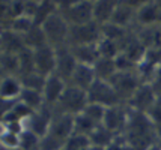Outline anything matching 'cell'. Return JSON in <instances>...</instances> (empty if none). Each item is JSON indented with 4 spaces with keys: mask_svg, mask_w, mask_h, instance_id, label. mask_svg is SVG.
I'll list each match as a JSON object with an SVG mask.
<instances>
[{
    "mask_svg": "<svg viewBox=\"0 0 161 150\" xmlns=\"http://www.w3.org/2000/svg\"><path fill=\"white\" fill-rule=\"evenodd\" d=\"M44 33L48 39V45L53 48H63L69 47V35H71V24L65 18V15L59 11H54L48 18L41 24Z\"/></svg>",
    "mask_w": 161,
    "mask_h": 150,
    "instance_id": "obj_1",
    "label": "cell"
},
{
    "mask_svg": "<svg viewBox=\"0 0 161 150\" xmlns=\"http://www.w3.org/2000/svg\"><path fill=\"white\" fill-rule=\"evenodd\" d=\"M87 104H89L87 92H84V90H81V89H78L75 86L68 84V87L65 89L62 98L59 99L54 110L59 111V113H65V114L78 116L84 111Z\"/></svg>",
    "mask_w": 161,
    "mask_h": 150,
    "instance_id": "obj_2",
    "label": "cell"
},
{
    "mask_svg": "<svg viewBox=\"0 0 161 150\" xmlns=\"http://www.w3.org/2000/svg\"><path fill=\"white\" fill-rule=\"evenodd\" d=\"M57 8L71 26L93 23V2H66V5L57 3Z\"/></svg>",
    "mask_w": 161,
    "mask_h": 150,
    "instance_id": "obj_3",
    "label": "cell"
},
{
    "mask_svg": "<svg viewBox=\"0 0 161 150\" xmlns=\"http://www.w3.org/2000/svg\"><path fill=\"white\" fill-rule=\"evenodd\" d=\"M110 84L114 87L119 98L124 104H128L130 99L134 96V93L139 90V87L143 84L140 75L136 71H118L116 75L110 80Z\"/></svg>",
    "mask_w": 161,
    "mask_h": 150,
    "instance_id": "obj_4",
    "label": "cell"
},
{
    "mask_svg": "<svg viewBox=\"0 0 161 150\" xmlns=\"http://www.w3.org/2000/svg\"><path fill=\"white\" fill-rule=\"evenodd\" d=\"M87 99L92 104H99V105H103L105 108L124 104L122 99L119 98L118 92L114 90V87L110 84V81L99 80V78L87 90Z\"/></svg>",
    "mask_w": 161,
    "mask_h": 150,
    "instance_id": "obj_5",
    "label": "cell"
},
{
    "mask_svg": "<svg viewBox=\"0 0 161 150\" xmlns=\"http://www.w3.org/2000/svg\"><path fill=\"white\" fill-rule=\"evenodd\" d=\"M157 101H158V92L155 90V87L149 83H143L126 105L134 111L147 114L157 105Z\"/></svg>",
    "mask_w": 161,
    "mask_h": 150,
    "instance_id": "obj_6",
    "label": "cell"
},
{
    "mask_svg": "<svg viewBox=\"0 0 161 150\" xmlns=\"http://www.w3.org/2000/svg\"><path fill=\"white\" fill-rule=\"evenodd\" d=\"M128 119H130V107L126 104L108 107L105 110L103 126H105L108 131H112L116 135H122L126 129Z\"/></svg>",
    "mask_w": 161,
    "mask_h": 150,
    "instance_id": "obj_7",
    "label": "cell"
},
{
    "mask_svg": "<svg viewBox=\"0 0 161 150\" xmlns=\"http://www.w3.org/2000/svg\"><path fill=\"white\" fill-rule=\"evenodd\" d=\"M101 39V26L97 23L81 24V26H71L69 47L75 45H93Z\"/></svg>",
    "mask_w": 161,
    "mask_h": 150,
    "instance_id": "obj_8",
    "label": "cell"
},
{
    "mask_svg": "<svg viewBox=\"0 0 161 150\" xmlns=\"http://www.w3.org/2000/svg\"><path fill=\"white\" fill-rule=\"evenodd\" d=\"M74 132H75V116L59 113V111L54 110L53 122H51V126H50L48 131L50 135L54 137L56 140H59V141H62L65 144L71 137L74 135Z\"/></svg>",
    "mask_w": 161,
    "mask_h": 150,
    "instance_id": "obj_9",
    "label": "cell"
},
{
    "mask_svg": "<svg viewBox=\"0 0 161 150\" xmlns=\"http://www.w3.org/2000/svg\"><path fill=\"white\" fill-rule=\"evenodd\" d=\"M53 114H54V110L51 107H42L38 111H33L32 116L27 119L24 129H27L30 132H33L36 135L42 138L48 134L50 126H51V122H53Z\"/></svg>",
    "mask_w": 161,
    "mask_h": 150,
    "instance_id": "obj_10",
    "label": "cell"
},
{
    "mask_svg": "<svg viewBox=\"0 0 161 150\" xmlns=\"http://www.w3.org/2000/svg\"><path fill=\"white\" fill-rule=\"evenodd\" d=\"M35 72L44 77H50L56 74L57 65V51L51 45L42 47L39 50H35Z\"/></svg>",
    "mask_w": 161,
    "mask_h": 150,
    "instance_id": "obj_11",
    "label": "cell"
},
{
    "mask_svg": "<svg viewBox=\"0 0 161 150\" xmlns=\"http://www.w3.org/2000/svg\"><path fill=\"white\" fill-rule=\"evenodd\" d=\"M66 87H68V83L63 78H60L59 75H56V74L47 77L45 86H44V90H42L45 105H47V107H51V108L56 107Z\"/></svg>",
    "mask_w": 161,
    "mask_h": 150,
    "instance_id": "obj_12",
    "label": "cell"
},
{
    "mask_svg": "<svg viewBox=\"0 0 161 150\" xmlns=\"http://www.w3.org/2000/svg\"><path fill=\"white\" fill-rule=\"evenodd\" d=\"M57 65H56V75L63 78L68 84L71 81V77L77 68L78 62L75 60L71 47H63V48H57Z\"/></svg>",
    "mask_w": 161,
    "mask_h": 150,
    "instance_id": "obj_13",
    "label": "cell"
},
{
    "mask_svg": "<svg viewBox=\"0 0 161 150\" xmlns=\"http://www.w3.org/2000/svg\"><path fill=\"white\" fill-rule=\"evenodd\" d=\"M136 21L140 23L143 27L161 24V9L158 2H142V5L137 8Z\"/></svg>",
    "mask_w": 161,
    "mask_h": 150,
    "instance_id": "obj_14",
    "label": "cell"
},
{
    "mask_svg": "<svg viewBox=\"0 0 161 150\" xmlns=\"http://www.w3.org/2000/svg\"><path fill=\"white\" fill-rule=\"evenodd\" d=\"M97 80H98V77H97V72H95V68H93V66L78 63L77 68H75V71H74V74H72V77H71L69 84L81 89L84 92H87Z\"/></svg>",
    "mask_w": 161,
    "mask_h": 150,
    "instance_id": "obj_15",
    "label": "cell"
},
{
    "mask_svg": "<svg viewBox=\"0 0 161 150\" xmlns=\"http://www.w3.org/2000/svg\"><path fill=\"white\" fill-rule=\"evenodd\" d=\"M23 81L18 75L2 77L0 83V99L2 101H20L23 92Z\"/></svg>",
    "mask_w": 161,
    "mask_h": 150,
    "instance_id": "obj_16",
    "label": "cell"
},
{
    "mask_svg": "<svg viewBox=\"0 0 161 150\" xmlns=\"http://www.w3.org/2000/svg\"><path fill=\"white\" fill-rule=\"evenodd\" d=\"M137 8L139 6H133L131 2H119L110 23H112V24H116V26H119V27H122V29H128V26L136 20Z\"/></svg>",
    "mask_w": 161,
    "mask_h": 150,
    "instance_id": "obj_17",
    "label": "cell"
},
{
    "mask_svg": "<svg viewBox=\"0 0 161 150\" xmlns=\"http://www.w3.org/2000/svg\"><path fill=\"white\" fill-rule=\"evenodd\" d=\"M119 2H112V0H98V2H93V21L99 24V26H104L108 24L112 21L113 14L118 8Z\"/></svg>",
    "mask_w": 161,
    "mask_h": 150,
    "instance_id": "obj_18",
    "label": "cell"
},
{
    "mask_svg": "<svg viewBox=\"0 0 161 150\" xmlns=\"http://www.w3.org/2000/svg\"><path fill=\"white\" fill-rule=\"evenodd\" d=\"M26 50L24 38L14 30H2V53H12L20 54L21 51Z\"/></svg>",
    "mask_w": 161,
    "mask_h": 150,
    "instance_id": "obj_19",
    "label": "cell"
},
{
    "mask_svg": "<svg viewBox=\"0 0 161 150\" xmlns=\"http://www.w3.org/2000/svg\"><path fill=\"white\" fill-rule=\"evenodd\" d=\"M71 51L74 54V57L78 63L83 65H93L98 62V59L101 57L98 51V44H93V45H75V47H71Z\"/></svg>",
    "mask_w": 161,
    "mask_h": 150,
    "instance_id": "obj_20",
    "label": "cell"
},
{
    "mask_svg": "<svg viewBox=\"0 0 161 150\" xmlns=\"http://www.w3.org/2000/svg\"><path fill=\"white\" fill-rule=\"evenodd\" d=\"M24 38V44H26V48L29 50H39L42 47H47L48 45V39H47V36L44 33V29H42V26L39 24H35L32 30L26 33V35L23 36Z\"/></svg>",
    "mask_w": 161,
    "mask_h": 150,
    "instance_id": "obj_21",
    "label": "cell"
},
{
    "mask_svg": "<svg viewBox=\"0 0 161 150\" xmlns=\"http://www.w3.org/2000/svg\"><path fill=\"white\" fill-rule=\"evenodd\" d=\"M116 137H118L116 134H113L112 131H108L105 126L99 125V126H97V128L93 129V132L89 135V141H91V144L93 147L105 150L112 144V141Z\"/></svg>",
    "mask_w": 161,
    "mask_h": 150,
    "instance_id": "obj_22",
    "label": "cell"
},
{
    "mask_svg": "<svg viewBox=\"0 0 161 150\" xmlns=\"http://www.w3.org/2000/svg\"><path fill=\"white\" fill-rule=\"evenodd\" d=\"M2 77L8 75H18L20 77V54L12 53H2Z\"/></svg>",
    "mask_w": 161,
    "mask_h": 150,
    "instance_id": "obj_23",
    "label": "cell"
},
{
    "mask_svg": "<svg viewBox=\"0 0 161 150\" xmlns=\"http://www.w3.org/2000/svg\"><path fill=\"white\" fill-rule=\"evenodd\" d=\"M93 68H95V72H97V77L99 80H105V81H110L118 72L114 59L99 57L98 62L93 65Z\"/></svg>",
    "mask_w": 161,
    "mask_h": 150,
    "instance_id": "obj_24",
    "label": "cell"
},
{
    "mask_svg": "<svg viewBox=\"0 0 161 150\" xmlns=\"http://www.w3.org/2000/svg\"><path fill=\"white\" fill-rule=\"evenodd\" d=\"M20 102H23L32 111H38L42 107H45V101H44L42 92H36V90H30V89H23Z\"/></svg>",
    "mask_w": 161,
    "mask_h": 150,
    "instance_id": "obj_25",
    "label": "cell"
},
{
    "mask_svg": "<svg viewBox=\"0 0 161 150\" xmlns=\"http://www.w3.org/2000/svg\"><path fill=\"white\" fill-rule=\"evenodd\" d=\"M36 23L35 20L27 14H23V15H18V17H15L12 23H11V26H9V30H14L15 33H18V35L24 36L26 33H29L32 27L35 26ZM3 30V29H2ZM6 30V29H5Z\"/></svg>",
    "mask_w": 161,
    "mask_h": 150,
    "instance_id": "obj_26",
    "label": "cell"
},
{
    "mask_svg": "<svg viewBox=\"0 0 161 150\" xmlns=\"http://www.w3.org/2000/svg\"><path fill=\"white\" fill-rule=\"evenodd\" d=\"M20 137L21 132L8 126H2V135H0L2 149H20Z\"/></svg>",
    "mask_w": 161,
    "mask_h": 150,
    "instance_id": "obj_27",
    "label": "cell"
},
{
    "mask_svg": "<svg viewBox=\"0 0 161 150\" xmlns=\"http://www.w3.org/2000/svg\"><path fill=\"white\" fill-rule=\"evenodd\" d=\"M20 78L23 81V87L24 89H30V90H36V92H42L44 86H45V81H47V77L39 75L38 72H32V74H27V75H21Z\"/></svg>",
    "mask_w": 161,
    "mask_h": 150,
    "instance_id": "obj_28",
    "label": "cell"
},
{
    "mask_svg": "<svg viewBox=\"0 0 161 150\" xmlns=\"http://www.w3.org/2000/svg\"><path fill=\"white\" fill-rule=\"evenodd\" d=\"M97 126H99L98 123H95L92 119H89L87 116H84L83 113H81V114L75 116V132H74V134H80V135L89 137Z\"/></svg>",
    "mask_w": 161,
    "mask_h": 150,
    "instance_id": "obj_29",
    "label": "cell"
},
{
    "mask_svg": "<svg viewBox=\"0 0 161 150\" xmlns=\"http://www.w3.org/2000/svg\"><path fill=\"white\" fill-rule=\"evenodd\" d=\"M39 144H41V138L30 132L27 129H24L21 132L20 137V149L21 150H39Z\"/></svg>",
    "mask_w": 161,
    "mask_h": 150,
    "instance_id": "obj_30",
    "label": "cell"
},
{
    "mask_svg": "<svg viewBox=\"0 0 161 150\" xmlns=\"http://www.w3.org/2000/svg\"><path fill=\"white\" fill-rule=\"evenodd\" d=\"M92 144L89 141V137L80 135V134H74L69 140L65 143L63 150H87Z\"/></svg>",
    "mask_w": 161,
    "mask_h": 150,
    "instance_id": "obj_31",
    "label": "cell"
},
{
    "mask_svg": "<svg viewBox=\"0 0 161 150\" xmlns=\"http://www.w3.org/2000/svg\"><path fill=\"white\" fill-rule=\"evenodd\" d=\"M105 110L107 108L103 107V105H99V104H92L89 102L86 108H84L83 114L87 116L89 119L95 122V123H98V125H103V120H104V116H105Z\"/></svg>",
    "mask_w": 161,
    "mask_h": 150,
    "instance_id": "obj_32",
    "label": "cell"
},
{
    "mask_svg": "<svg viewBox=\"0 0 161 150\" xmlns=\"http://www.w3.org/2000/svg\"><path fill=\"white\" fill-rule=\"evenodd\" d=\"M105 150H134V149H133V146L126 141L125 137L118 135Z\"/></svg>",
    "mask_w": 161,
    "mask_h": 150,
    "instance_id": "obj_33",
    "label": "cell"
},
{
    "mask_svg": "<svg viewBox=\"0 0 161 150\" xmlns=\"http://www.w3.org/2000/svg\"><path fill=\"white\" fill-rule=\"evenodd\" d=\"M149 150H161V147H160V146H154L152 149H149Z\"/></svg>",
    "mask_w": 161,
    "mask_h": 150,
    "instance_id": "obj_34",
    "label": "cell"
},
{
    "mask_svg": "<svg viewBox=\"0 0 161 150\" xmlns=\"http://www.w3.org/2000/svg\"><path fill=\"white\" fill-rule=\"evenodd\" d=\"M160 147H161V146H160Z\"/></svg>",
    "mask_w": 161,
    "mask_h": 150,
    "instance_id": "obj_35",
    "label": "cell"
}]
</instances>
